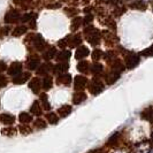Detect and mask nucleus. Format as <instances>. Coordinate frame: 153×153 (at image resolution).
I'll return each mask as SVG.
<instances>
[{
  "label": "nucleus",
  "instance_id": "f257e3e1",
  "mask_svg": "<svg viewBox=\"0 0 153 153\" xmlns=\"http://www.w3.org/2000/svg\"><path fill=\"white\" fill-rule=\"evenodd\" d=\"M104 89H105V84H104V82L100 79L99 77H93L92 81L89 83V91L93 96L99 94L100 92L104 91Z\"/></svg>",
  "mask_w": 153,
  "mask_h": 153
},
{
  "label": "nucleus",
  "instance_id": "f03ea898",
  "mask_svg": "<svg viewBox=\"0 0 153 153\" xmlns=\"http://www.w3.org/2000/svg\"><path fill=\"white\" fill-rule=\"evenodd\" d=\"M140 61V58H139V54H136L134 52H129V53L126 55L124 58V66L127 69H132L137 66Z\"/></svg>",
  "mask_w": 153,
  "mask_h": 153
},
{
  "label": "nucleus",
  "instance_id": "7ed1b4c3",
  "mask_svg": "<svg viewBox=\"0 0 153 153\" xmlns=\"http://www.w3.org/2000/svg\"><path fill=\"white\" fill-rule=\"evenodd\" d=\"M20 19H21V14L17 9H9L4 17V21L7 24H13L17 22Z\"/></svg>",
  "mask_w": 153,
  "mask_h": 153
},
{
  "label": "nucleus",
  "instance_id": "20e7f679",
  "mask_svg": "<svg viewBox=\"0 0 153 153\" xmlns=\"http://www.w3.org/2000/svg\"><path fill=\"white\" fill-rule=\"evenodd\" d=\"M88 84V78L83 75H77L74 78V89L76 91H83Z\"/></svg>",
  "mask_w": 153,
  "mask_h": 153
},
{
  "label": "nucleus",
  "instance_id": "39448f33",
  "mask_svg": "<svg viewBox=\"0 0 153 153\" xmlns=\"http://www.w3.org/2000/svg\"><path fill=\"white\" fill-rule=\"evenodd\" d=\"M120 76H121L120 73L114 71V70H109V71H107V73L105 74L104 78H105V82H106L108 85H112V84H114L115 82L120 78Z\"/></svg>",
  "mask_w": 153,
  "mask_h": 153
},
{
  "label": "nucleus",
  "instance_id": "423d86ee",
  "mask_svg": "<svg viewBox=\"0 0 153 153\" xmlns=\"http://www.w3.org/2000/svg\"><path fill=\"white\" fill-rule=\"evenodd\" d=\"M86 39H88V42H89L91 45H93V46L99 45L100 39H101V35H100L99 30L94 29L90 35H88V36H86Z\"/></svg>",
  "mask_w": 153,
  "mask_h": 153
},
{
  "label": "nucleus",
  "instance_id": "0eeeda50",
  "mask_svg": "<svg viewBox=\"0 0 153 153\" xmlns=\"http://www.w3.org/2000/svg\"><path fill=\"white\" fill-rule=\"evenodd\" d=\"M33 45H35V47H36V50L39 51V52H42V51L45 50L46 42H45V39L43 38L42 35L37 33V35L33 36Z\"/></svg>",
  "mask_w": 153,
  "mask_h": 153
},
{
  "label": "nucleus",
  "instance_id": "6e6552de",
  "mask_svg": "<svg viewBox=\"0 0 153 153\" xmlns=\"http://www.w3.org/2000/svg\"><path fill=\"white\" fill-rule=\"evenodd\" d=\"M31 77V74L29 73V71H27V73H20L19 75H16V76H14V78H13V83L14 84H24L29 78Z\"/></svg>",
  "mask_w": 153,
  "mask_h": 153
},
{
  "label": "nucleus",
  "instance_id": "1a4fd4ad",
  "mask_svg": "<svg viewBox=\"0 0 153 153\" xmlns=\"http://www.w3.org/2000/svg\"><path fill=\"white\" fill-rule=\"evenodd\" d=\"M29 89H31V91L33 93H39L40 89H42V81L39 79L38 77H33L31 78L30 82H29Z\"/></svg>",
  "mask_w": 153,
  "mask_h": 153
},
{
  "label": "nucleus",
  "instance_id": "9d476101",
  "mask_svg": "<svg viewBox=\"0 0 153 153\" xmlns=\"http://www.w3.org/2000/svg\"><path fill=\"white\" fill-rule=\"evenodd\" d=\"M7 71L10 76H16V75H19L20 73H22V63L17 61L13 62V63L9 66V68H8Z\"/></svg>",
  "mask_w": 153,
  "mask_h": 153
},
{
  "label": "nucleus",
  "instance_id": "9b49d317",
  "mask_svg": "<svg viewBox=\"0 0 153 153\" xmlns=\"http://www.w3.org/2000/svg\"><path fill=\"white\" fill-rule=\"evenodd\" d=\"M89 54H90V51H89V48L86 46H79L76 50L75 58H76V60H83Z\"/></svg>",
  "mask_w": 153,
  "mask_h": 153
},
{
  "label": "nucleus",
  "instance_id": "f8f14e48",
  "mask_svg": "<svg viewBox=\"0 0 153 153\" xmlns=\"http://www.w3.org/2000/svg\"><path fill=\"white\" fill-rule=\"evenodd\" d=\"M86 93L83 91H76L73 96V104L74 105H79L82 104L84 100H86Z\"/></svg>",
  "mask_w": 153,
  "mask_h": 153
},
{
  "label": "nucleus",
  "instance_id": "ddd939ff",
  "mask_svg": "<svg viewBox=\"0 0 153 153\" xmlns=\"http://www.w3.org/2000/svg\"><path fill=\"white\" fill-rule=\"evenodd\" d=\"M69 68V65L67 62H59V63H56L55 66H53V73L54 74H58V75H60V74H63V73H66Z\"/></svg>",
  "mask_w": 153,
  "mask_h": 153
},
{
  "label": "nucleus",
  "instance_id": "4468645a",
  "mask_svg": "<svg viewBox=\"0 0 153 153\" xmlns=\"http://www.w3.org/2000/svg\"><path fill=\"white\" fill-rule=\"evenodd\" d=\"M39 66V58L37 55H32L27 61V68L29 70H36Z\"/></svg>",
  "mask_w": 153,
  "mask_h": 153
},
{
  "label": "nucleus",
  "instance_id": "2eb2a0df",
  "mask_svg": "<svg viewBox=\"0 0 153 153\" xmlns=\"http://www.w3.org/2000/svg\"><path fill=\"white\" fill-rule=\"evenodd\" d=\"M82 44V37H81V35H74V36H70L68 37V45L69 47H71V48H74V47H77V46H79Z\"/></svg>",
  "mask_w": 153,
  "mask_h": 153
},
{
  "label": "nucleus",
  "instance_id": "dca6fc26",
  "mask_svg": "<svg viewBox=\"0 0 153 153\" xmlns=\"http://www.w3.org/2000/svg\"><path fill=\"white\" fill-rule=\"evenodd\" d=\"M56 83H58V84H62V85H69L71 83V75H70V74H67V73L60 74V75L58 76Z\"/></svg>",
  "mask_w": 153,
  "mask_h": 153
},
{
  "label": "nucleus",
  "instance_id": "f3484780",
  "mask_svg": "<svg viewBox=\"0 0 153 153\" xmlns=\"http://www.w3.org/2000/svg\"><path fill=\"white\" fill-rule=\"evenodd\" d=\"M140 116H142V119H144L146 121L153 123V106H150V107L145 108V109L140 113Z\"/></svg>",
  "mask_w": 153,
  "mask_h": 153
},
{
  "label": "nucleus",
  "instance_id": "a211bd4d",
  "mask_svg": "<svg viewBox=\"0 0 153 153\" xmlns=\"http://www.w3.org/2000/svg\"><path fill=\"white\" fill-rule=\"evenodd\" d=\"M77 70L82 74H89L90 73V63L85 60H82L77 63Z\"/></svg>",
  "mask_w": 153,
  "mask_h": 153
},
{
  "label": "nucleus",
  "instance_id": "6ab92c4d",
  "mask_svg": "<svg viewBox=\"0 0 153 153\" xmlns=\"http://www.w3.org/2000/svg\"><path fill=\"white\" fill-rule=\"evenodd\" d=\"M126 69V66L123 65V62L120 60V59H114L112 61V70L114 71H117V73H122L123 70Z\"/></svg>",
  "mask_w": 153,
  "mask_h": 153
},
{
  "label": "nucleus",
  "instance_id": "aec40b11",
  "mask_svg": "<svg viewBox=\"0 0 153 153\" xmlns=\"http://www.w3.org/2000/svg\"><path fill=\"white\" fill-rule=\"evenodd\" d=\"M0 122H2L6 126H10L15 122V117L12 114H7V113H4V114L0 115Z\"/></svg>",
  "mask_w": 153,
  "mask_h": 153
},
{
  "label": "nucleus",
  "instance_id": "412c9836",
  "mask_svg": "<svg viewBox=\"0 0 153 153\" xmlns=\"http://www.w3.org/2000/svg\"><path fill=\"white\" fill-rule=\"evenodd\" d=\"M56 56V61L59 62H67L70 59V56H71V53L67 51V50H63L61 52H59L58 55H55Z\"/></svg>",
  "mask_w": 153,
  "mask_h": 153
},
{
  "label": "nucleus",
  "instance_id": "4be33fe9",
  "mask_svg": "<svg viewBox=\"0 0 153 153\" xmlns=\"http://www.w3.org/2000/svg\"><path fill=\"white\" fill-rule=\"evenodd\" d=\"M90 71H91L93 75H96V76H98L100 74H102V71H104V66L99 63V62H94L92 66H90Z\"/></svg>",
  "mask_w": 153,
  "mask_h": 153
},
{
  "label": "nucleus",
  "instance_id": "5701e85b",
  "mask_svg": "<svg viewBox=\"0 0 153 153\" xmlns=\"http://www.w3.org/2000/svg\"><path fill=\"white\" fill-rule=\"evenodd\" d=\"M30 112H31V114L35 115V116H40V115H42V113H43V109H42V107H40V104H39L37 100H36V101H33V104L31 105Z\"/></svg>",
  "mask_w": 153,
  "mask_h": 153
},
{
  "label": "nucleus",
  "instance_id": "b1692460",
  "mask_svg": "<svg viewBox=\"0 0 153 153\" xmlns=\"http://www.w3.org/2000/svg\"><path fill=\"white\" fill-rule=\"evenodd\" d=\"M71 111H73V107L70 105H63V106H61L58 109V114L60 115L61 117H66V116H68L71 113Z\"/></svg>",
  "mask_w": 153,
  "mask_h": 153
},
{
  "label": "nucleus",
  "instance_id": "393cba45",
  "mask_svg": "<svg viewBox=\"0 0 153 153\" xmlns=\"http://www.w3.org/2000/svg\"><path fill=\"white\" fill-rule=\"evenodd\" d=\"M55 55H56V48L55 47H50L45 53L43 54V58H44V60H46V61H50L53 58H55Z\"/></svg>",
  "mask_w": 153,
  "mask_h": 153
},
{
  "label": "nucleus",
  "instance_id": "a878e982",
  "mask_svg": "<svg viewBox=\"0 0 153 153\" xmlns=\"http://www.w3.org/2000/svg\"><path fill=\"white\" fill-rule=\"evenodd\" d=\"M52 86H53V79H52V77L51 76L44 77V78H43V81H42V88L47 91V90L52 89Z\"/></svg>",
  "mask_w": 153,
  "mask_h": 153
},
{
  "label": "nucleus",
  "instance_id": "bb28decb",
  "mask_svg": "<svg viewBox=\"0 0 153 153\" xmlns=\"http://www.w3.org/2000/svg\"><path fill=\"white\" fill-rule=\"evenodd\" d=\"M82 23H83V19L82 17H79V16H77L75 19H73V21H71V25H70V30L71 31H76L81 25H82Z\"/></svg>",
  "mask_w": 153,
  "mask_h": 153
},
{
  "label": "nucleus",
  "instance_id": "cd10ccee",
  "mask_svg": "<svg viewBox=\"0 0 153 153\" xmlns=\"http://www.w3.org/2000/svg\"><path fill=\"white\" fill-rule=\"evenodd\" d=\"M27 31H28V27H25V25H19L13 31V36L14 37H20V36H22L24 33H27Z\"/></svg>",
  "mask_w": 153,
  "mask_h": 153
},
{
  "label": "nucleus",
  "instance_id": "c85d7f7f",
  "mask_svg": "<svg viewBox=\"0 0 153 153\" xmlns=\"http://www.w3.org/2000/svg\"><path fill=\"white\" fill-rule=\"evenodd\" d=\"M53 68L50 63H45V65H42V66H38V69H37V74L38 75H46L51 69Z\"/></svg>",
  "mask_w": 153,
  "mask_h": 153
},
{
  "label": "nucleus",
  "instance_id": "c756f323",
  "mask_svg": "<svg viewBox=\"0 0 153 153\" xmlns=\"http://www.w3.org/2000/svg\"><path fill=\"white\" fill-rule=\"evenodd\" d=\"M47 94L46 93H40V101H42V105H43V108L46 109V111H50L51 109V105L48 102V99H47Z\"/></svg>",
  "mask_w": 153,
  "mask_h": 153
},
{
  "label": "nucleus",
  "instance_id": "7c9ffc66",
  "mask_svg": "<svg viewBox=\"0 0 153 153\" xmlns=\"http://www.w3.org/2000/svg\"><path fill=\"white\" fill-rule=\"evenodd\" d=\"M19 120L21 123H30L32 121V116L27 112H23L19 115Z\"/></svg>",
  "mask_w": 153,
  "mask_h": 153
},
{
  "label": "nucleus",
  "instance_id": "2f4dec72",
  "mask_svg": "<svg viewBox=\"0 0 153 153\" xmlns=\"http://www.w3.org/2000/svg\"><path fill=\"white\" fill-rule=\"evenodd\" d=\"M46 120L48 121L50 124H56V123L59 122V116L55 114V113H47L46 114Z\"/></svg>",
  "mask_w": 153,
  "mask_h": 153
},
{
  "label": "nucleus",
  "instance_id": "473e14b6",
  "mask_svg": "<svg viewBox=\"0 0 153 153\" xmlns=\"http://www.w3.org/2000/svg\"><path fill=\"white\" fill-rule=\"evenodd\" d=\"M1 134H2L4 136H8V137L10 136V137H12V136H14V135H15L16 131L14 130L13 128H10V127L8 126V127H6V128H4V129L1 130Z\"/></svg>",
  "mask_w": 153,
  "mask_h": 153
},
{
  "label": "nucleus",
  "instance_id": "72a5a7b5",
  "mask_svg": "<svg viewBox=\"0 0 153 153\" xmlns=\"http://www.w3.org/2000/svg\"><path fill=\"white\" fill-rule=\"evenodd\" d=\"M92 56V60L94 62H97L98 60H100L101 58H102V51H100V50H94L91 54Z\"/></svg>",
  "mask_w": 153,
  "mask_h": 153
},
{
  "label": "nucleus",
  "instance_id": "f704fd0d",
  "mask_svg": "<svg viewBox=\"0 0 153 153\" xmlns=\"http://www.w3.org/2000/svg\"><path fill=\"white\" fill-rule=\"evenodd\" d=\"M102 56L107 62H112L115 59V52L114 51H108L105 54H102Z\"/></svg>",
  "mask_w": 153,
  "mask_h": 153
},
{
  "label": "nucleus",
  "instance_id": "c9c22d12",
  "mask_svg": "<svg viewBox=\"0 0 153 153\" xmlns=\"http://www.w3.org/2000/svg\"><path fill=\"white\" fill-rule=\"evenodd\" d=\"M142 56H146V58H150V56H153V44L150 47H147L145 48L144 51H142V53H140Z\"/></svg>",
  "mask_w": 153,
  "mask_h": 153
},
{
  "label": "nucleus",
  "instance_id": "e433bc0d",
  "mask_svg": "<svg viewBox=\"0 0 153 153\" xmlns=\"http://www.w3.org/2000/svg\"><path fill=\"white\" fill-rule=\"evenodd\" d=\"M35 127H36L37 129H45L46 122L44 120H42V119H37V120L35 121Z\"/></svg>",
  "mask_w": 153,
  "mask_h": 153
},
{
  "label": "nucleus",
  "instance_id": "4c0bfd02",
  "mask_svg": "<svg viewBox=\"0 0 153 153\" xmlns=\"http://www.w3.org/2000/svg\"><path fill=\"white\" fill-rule=\"evenodd\" d=\"M36 15V14H33V13H27V14H24V15L21 17V21L22 22H30L31 21V19L33 17V16Z\"/></svg>",
  "mask_w": 153,
  "mask_h": 153
},
{
  "label": "nucleus",
  "instance_id": "58836bf2",
  "mask_svg": "<svg viewBox=\"0 0 153 153\" xmlns=\"http://www.w3.org/2000/svg\"><path fill=\"white\" fill-rule=\"evenodd\" d=\"M131 8H135V9H145L146 5L144 2H142V1H137V2H135V4L131 5Z\"/></svg>",
  "mask_w": 153,
  "mask_h": 153
},
{
  "label": "nucleus",
  "instance_id": "ea45409f",
  "mask_svg": "<svg viewBox=\"0 0 153 153\" xmlns=\"http://www.w3.org/2000/svg\"><path fill=\"white\" fill-rule=\"evenodd\" d=\"M10 31V28L9 27H4V28H0V39L4 38L5 36H7Z\"/></svg>",
  "mask_w": 153,
  "mask_h": 153
},
{
  "label": "nucleus",
  "instance_id": "a19ab883",
  "mask_svg": "<svg viewBox=\"0 0 153 153\" xmlns=\"http://www.w3.org/2000/svg\"><path fill=\"white\" fill-rule=\"evenodd\" d=\"M6 85H7V78H6V76L0 75V89L5 88Z\"/></svg>",
  "mask_w": 153,
  "mask_h": 153
},
{
  "label": "nucleus",
  "instance_id": "79ce46f5",
  "mask_svg": "<svg viewBox=\"0 0 153 153\" xmlns=\"http://www.w3.org/2000/svg\"><path fill=\"white\" fill-rule=\"evenodd\" d=\"M119 136H120V135H119L117 132H116V134H114L112 137L109 138V140H108V143H107L108 145H113V143H116V140H117Z\"/></svg>",
  "mask_w": 153,
  "mask_h": 153
},
{
  "label": "nucleus",
  "instance_id": "37998d69",
  "mask_svg": "<svg viewBox=\"0 0 153 153\" xmlns=\"http://www.w3.org/2000/svg\"><path fill=\"white\" fill-rule=\"evenodd\" d=\"M58 45L60 46L61 48H65L66 46L68 45V37H66L65 39H61V40H59V44Z\"/></svg>",
  "mask_w": 153,
  "mask_h": 153
},
{
  "label": "nucleus",
  "instance_id": "c03bdc74",
  "mask_svg": "<svg viewBox=\"0 0 153 153\" xmlns=\"http://www.w3.org/2000/svg\"><path fill=\"white\" fill-rule=\"evenodd\" d=\"M92 20H93V16H92L91 14H88V15L85 16V19H84V21H83V23H84L85 25H89V24L92 22Z\"/></svg>",
  "mask_w": 153,
  "mask_h": 153
},
{
  "label": "nucleus",
  "instance_id": "a18cd8bd",
  "mask_svg": "<svg viewBox=\"0 0 153 153\" xmlns=\"http://www.w3.org/2000/svg\"><path fill=\"white\" fill-rule=\"evenodd\" d=\"M7 69V66H6V63L4 61H0V73H2V71H5Z\"/></svg>",
  "mask_w": 153,
  "mask_h": 153
},
{
  "label": "nucleus",
  "instance_id": "49530a36",
  "mask_svg": "<svg viewBox=\"0 0 153 153\" xmlns=\"http://www.w3.org/2000/svg\"><path fill=\"white\" fill-rule=\"evenodd\" d=\"M21 132H22L23 135H27V134L31 132V130L29 129V128H28V129H27V128H21Z\"/></svg>",
  "mask_w": 153,
  "mask_h": 153
},
{
  "label": "nucleus",
  "instance_id": "de8ad7c7",
  "mask_svg": "<svg viewBox=\"0 0 153 153\" xmlns=\"http://www.w3.org/2000/svg\"><path fill=\"white\" fill-rule=\"evenodd\" d=\"M23 0H13V2L14 4H20V2H22Z\"/></svg>",
  "mask_w": 153,
  "mask_h": 153
}]
</instances>
